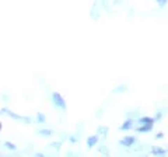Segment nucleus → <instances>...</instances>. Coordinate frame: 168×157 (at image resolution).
<instances>
[{"label": "nucleus", "instance_id": "f257e3e1", "mask_svg": "<svg viewBox=\"0 0 168 157\" xmlns=\"http://www.w3.org/2000/svg\"><path fill=\"white\" fill-rule=\"evenodd\" d=\"M52 100H53V103H55V105L60 107L62 110H65V108H66V103H65V98L62 97V94H60V93L55 91V93L52 94Z\"/></svg>", "mask_w": 168, "mask_h": 157}, {"label": "nucleus", "instance_id": "f03ea898", "mask_svg": "<svg viewBox=\"0 0 168 157\" xmlns=\"http://www.w3.org/2000/svg\"><path fill=\"white\" fill-rule=\"evenodd\" d=\"M135 142H136L135 136H126V137H123V139H121V144H122V146H126V147H130Z\"/></svg>", "mask_w": 168, "mask_h": 157}, {"label": "nucleus", "instance_id": "7ed1b4c3", "mask_svg": "<svg viewBox=\"0 0 168 157\" xmlns=\"http://www.w3.org/2000/svg\"><path fill=\"white\" fill-rule=\"evenodd\" d=\"M98 142V135H92V136H90L88 139H87V146L88 147H92L94 144Z\"/></svg>", "mask_w": 168, "mask_h": 157}, {"label": "nucleus", "instance_id": "20e7f679", "mask_svg": "<svg viewBox=\"0 0 168 157\" xmlns=\"http://www.w3.org/2000/svg\"><path fill=\"white\" fill-rule=\"evenodd\" d=\"M139 122H140V124H144V125H153L154 124V119L150 117H142L139 119Z\"/></svg>", "mask_w": 168, "mask_h": 157}, {"label": "nucleus", "instance_id": "39448f33", "mask_svg": "<svg viewBox=\"0 0 168 157\" xmlns=\"http://www.w3.org/2000/svg\"><path fill=\"white\" fill-rule=\"evenodd\" d=\"M132 124H133V121L132 119H128L123 122V125L121 126V130H128V129H132Z\"/></svg>", "mask_w": 168, "mask_h": 157}, {"label": "nucleus", "instance_id": "423d86ee", "mask_svg": "<svg viewBox=\"0 0 168 157\" xmlns=\"http://www.w3.org/2000/svg\"><path fill=\"white\" fill-rule=\"evenodd\" d=\"M153 129V125H144V126H139L137 132H148V130Z\"/></svg>", "mask_w": 168, "mask_h": 157}, {"label": "nucleus", "instance_id": "0eeeda50", "mask_svg": "<svg viewBox=\"0 0 168 157\" xmlns=\"http://www.w3.org/2000/svg\"><path fill=\"white\" fill-rule=\"evenodd\" d=\"M151 153H153V154H164L165 150L162 149V147H153Z\"/></svg>", "mask_w": 168, "mask_h": 157}, {"label": "nucleus", "instance_id": "6e6552de", "mask_svg": "<svg viewBox=\"0 0 168 157\" xmlns=\"http://www.w3.org/2000/svg\"><path fill=\"white\" fill-rule=\"evenodd\" d=\"M2 112H4V114H7V115H10V117H13V118H17V119H21V117H18V115L13 114V112H11V111L6 110V108H3V110H2Z\"/></svg>", "mask_w": 168, "mask_h": 157}, {"label": "nucleus", "instance_id": "1a4fd4ad", "mask_svg": "<svg viewBox=\"0 0 168 157\" xmlns=\"http://www.w3.org/2000/svg\"><path fill=\"white\" fill-rule=\"evenodd\" d=\"M38 133H39V135H45V136H50L53 132H52V130H49V129H41Z\"/></svg>", "mask_w": 168, "mask_h": 157}, {"label": "nucleus", "instance_id": "9d476101", "mask_svg": "<svg viewBox=\"0 0 168 157\" xmlns=\"http://www.w3.org/2000/svg\"><path fill=\"white\" fill-rule=\"evenodd\" d=\"M4 146H6L7 149H10V150H14V149H16V144H13L11 142H4Z\"/></svg>", "mask_w": 168, "mask_h": 157}, {"label": "nucleus", "instance_id": "9b49d317", "mask_svg": "<svg viewBox=\"0 0 168 157\" xmlns=\"http://www.w3.org/2000/svg\"><path fill=\"white\" fill-rule=\"evenodd\" d=\"M38 121H39V122H45V115H43V114H38Z\"/></svg>", "mask_w": 168, "mask_h": 157}, {"label": "nucleus", "instance_id": "f8f14e48", "mask_svg": "<svg viewBox=\"0 0 168 157\" xmlns=\"http://www.w3.org/2000/svg\"><path fill=\"white\" fill-rule=\"evenodd\" d=\"M162 136H164V133H161V132H160V133H157V135H155V139H161Z\"/></svg>", "mask_w": 168, "mask_h": 157}, {"label": "nucleus", "instance_id": "ddd939ff", "mask_svg": "<svg viewBox=\"0 0 168 157\" xmlns=\"http://www.w3.org/2000/svg\"><path fill=\"white\" fill-rule=\"evenodd\" d=\"M165 3H167L165 0H158V4H160V6H165Z\"/></svg>", "mask_w": 168, "mask_h": 157}]
</instances>
